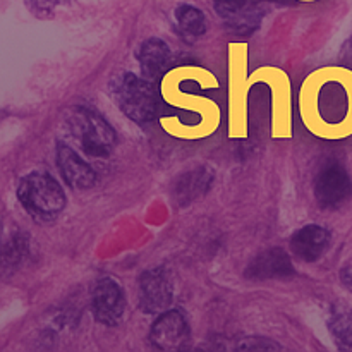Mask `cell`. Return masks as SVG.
Returning <instances> with one entry per match:
<instances>
[{"label":"cell","mask_w":352,"mask_h":352,"mask_svg":"<svg viewBox=\"0 0 352 352\" xmlns=\"http://www.w3.org/2000/svg\"><path fill=\"white\" fill-rule=\"evenodd\" d=\"M17 196L23 208L36 222L55 219L65 206V195L58 182L45 172H33L21 181Z\"/></svg>","instance_id":"6da1fadb"},{"label":"cell","mask_w":352,"mask_h":352,"mask_svg":"<svg viewBox=\"0 0 352 352\" xmlns=\"http://www.w3.org/2000/svg\"><path fill=\"white\" fill-rule=\"evenodd\" d=\"M113 96L119 109L134 122H150L157 117L158 96L150 79L124 74L113 85Z\"/></svg>","instance_id":"7a4b0ae2"},{"label":"cell","mask_w":352,"mask_h":352,"mask_svg":"<svg viewBox=\"0 0 352 352\" xmlns=\"http://www.w3.org/2000/svg\"><path fill=\"white\" fill-rule=\"evenodd\" d=\"M74 140L89 157L103 158L116 146V131L103 117L88 109L72 110L67 119Z\"/></svg>","instance_id":"3957f363"},{"label":"cell","mask_w":352,"mask_h":352,"mask_svg":"<svg viewBox=\"0 0 352 352\" xmlns=\"http://www.w3.org/2000/svg\"><path fill=\"white\" fill-rule=\"evenodd\" d=\"M352 195V181L340 165H327L320 170L315 182V196L322 208H339Z\"/></svg>","instance_id":"277c9868"},{"label":"cell","mask_w":352,"mask_h":352,"mask_svg":"<svg viewBox=\"0 0 352 352\" xmlns=\"http://www.w3.org/2000/svg\"><path fill=\"white\" fill-rule=\"evenodd\" d=\"M172 302V282L165 268L146 270L140 277V308L146 315L164 313Z\"/></svg>","instance_id":"5b68a950"},{"label":"cell","mask_w":352,"mask_h":352,"mask_svg":"<svg viewBox=\"0 0 352 352\" xmlns=\"http://www.w3.org/2000/svg\"><path fill=\"white\" fill-rule=\"evenodd\" d=\"M91 309L96 322L117 325L126 311V298L120 285L112 278L100 280L91 292Z\"/></svg>","instance_id":"8992f818"},{"label":"cell","mask_w":352,"mask_h":352,"mask_svg":"<svg viewBox=\"0 0 352 352\" xmlns=\"http://www.w3.org/2000/svg\"><path fill=\"white\" fill-rule=\"evenodd\" d=\"M189 325L181 311H164L153 323L150 340L157 349L179 351L189 342Z\"/></svg>","instance_id":"52a82bcc"},{"label":"cell","mask_w":352,"mask_h":352,"mask_svg":"<svg viewBox=\"0 0 352 352\" xmlns=\"http://www.w3.org/2000/svg\"><path fill=\"white\" fill-rule=\"evenodd\" d=\"M292 274L294 267L291 258L280 248L263 251L246 268V277L250 280H270V278L289 277Z\"/></svg>","instance_id":"ba28073f"},{"label":"cell","mask_w":352,"mask_h":352,"mask_svg":"<svg viewBox=\"0 0 352 352\" xmlns=\"http://www.w3.org/2000/svg\"><path fill=\"white\" fill-rule=\"evenodd\" d=\"M57 164L62 177L71 188L89 189L95 184L96 172L67 144L58 143Z\"/></svg>","instance_id":"9c48e42d"},{"label":"cell","mask_w":352,"mask_h":352,"mask_svg":"<svg viewBox=\"0 0 352 352\" xmlns=\"http://www.w3.org/2000/svg\"><path fill=\"white\" fill-rule=\"evenodd\" d=\"M330 244V232L325 227L306 226L292 236V253L302 261H316L323 256Z\"/></svg>","instance_id":"30bf717a"},{"label":"cell","mask_w":352,"mask_h":352,"mask_svg":"<svg viewBox=\"0 0 352 352\" xmlns=\"http://www.w3.org/2000/svg\"><path fill=\"white\" fill-rule=\"evenodd\" d=\"M212 181L213 174L208 167L195 168V170L179 177L177 184L174 186V191H172V198H174L175 205L184 206L198 199L199 196L208 191Z\"/></svg>","instance_id":"8fae6325"},{"label":"cell","mask_w":352,"mask_h":352,"mask_svg":"<svg viewBox=\"0 0 352 352\" xmlns=\"http://www.w3.org/2000/svg\"><path fill=\"white\" fill-rule=\"evenodd\" d=\"M138 60H140L141 72L144 78L153 81L162 74L168 60L167 43L158 38H150L141 45L140 52H138Z\"/></svg>","instance_id":"7c38bea8"},{"label":"cell","mask_w":352,"mask_h":352,"mask_svg":"<svg viewBox=\"0 0 352 352\" xmlns=\"http://www.w3.org/2000/svg\"><path fill=\"white\" fill-rule=\"evenodd\" d=\"M175 21H177V30L181 33V36L186 41L192 43V41L198 40L199 36H203L206 31V17L198 7L189 6H179L175 10Z\"/></svg>","instance_id":"4fadbf2b"},{"label":"cell","mask_w":352,"mask_h":352,"mask_svg":"<svg viewBox=\"0 0 352 352\" xmlns=\"http://www.w3.org/2000/svg\"><path fill=\"white\" fill-rule=\"evenodd\" d=\"M260 2L265 0H213L219 16L227 21H236L237 24L246 23Z\"/></svg>","instance_id":"5bb4252c"},{"label":"cell","mask_w":352,"mask_h":352,"mask_svg":"<svg viewBox=\"0 0 352 352\" xmlns=\"http://www.w3.org/2000/svg\"><path fill=\"white\" fill-rule=\"evenodd\" d=\"M329 325L340 349L352 351V311L336 313Z\"/></svg>","instance_id":"9a60e30c"},{"label":"cell","mask_w":352,"mask_h":352,"mask_svg":"<svg viewBox=\"0 0 352 352\" xmlns=\"http://www.w3.org/2000/svg\"><path fill=\"white\" fill-rule=\"evenodd\" d=\"M26 7L34 14L36 17H47L57 9L58 6L65 2V0H24Z\"/></svg>","instance_id":"2e32d148"},{"label":"cell","mask_w":352,"mask_h":352,"mask_svg":"<svg viewBox=\"0 0 352 352\" xmlns=\"http://www.w3.org/2000/svg\"><path fill=\"white\" fill-rule=\"evenodd\" d=\"M253 339H246V342L241 344L239 349H280V346L278 344H274V342H268L267 339H256V342H253Z\"/></svg>","instance_id":"e0dca14e"},{"label":"cell","mask_w":352,"mask_h":352,"mask_svg":"<svg viewBox=\"0 0 352 352\" xmlns=\"http://www.w3.org/2000/svg\"><path fill=\"white\" fill-rule=\"evenodd\" d=\"M270 2H287V0H270Z\"/></svg>","instance_id":"ac0fdd59"},{"label":"cell","mask_w":352,"mask_h":352,"mask_svg":"<svg viewBox=\"0 0 352 352\" xmlns=\"http://www.w3.org/2000/svg\"><path fill=\"white\" fill-rule=\"evenodd\" d=\"M351 284H352V278H351Z\"/></svg>","instance_id":"d6986e66"}]
</instances>
